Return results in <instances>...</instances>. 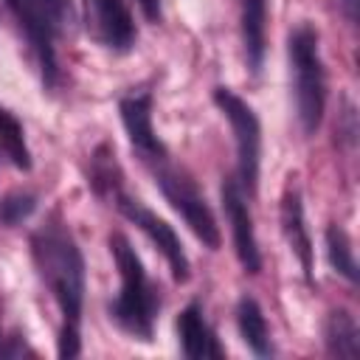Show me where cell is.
Segmentation results:
<instances>
[{
	"label": "cell",
	"mask_w": 360,
	"mask_h": 360,
	"mask_svg": "<svg viewBox=\"0 0 360 360\" xmlns=\"http://www.w3.org/2000/svg\"><path fill=\"white\" fill-rule=\"evenodd\" d=\"M31 256L39 278L51 290L62 326H59V357H76L82 352V301H84V259L59 217L48 219L31 236Z\"/></svg>",
	"instance_id": "cell-1"
},
{
	"label": "cell",
	"mask_w": 360,
	"mask_h": 360,
	"mask_svg": "<svg viewBox=\"0 0 360 360\" xmlns=\"http://www.w3.org/2000/svg\"><path fill=\"white\" fill-rule=\"evenodd\" d=\"M110 250H112V259H115L118 276H121V290L110 307V318L127 335H132L138 340H152V326H155L158 307H160L158 290L149 284L143 262L124 233L110 236Z\"/></svg>",
	"instance_id": "cell-2"
},
{
	"label": "cell",
	"mask_w": 360,
	"mask_h": 360,
	"mask_svg": "<svg viewBox=\"0 0 360 360\" xmlns=\"http://www.w3.org/2000/svg\"><path fill=\"white\" fill-rule=\"evenodd\" d=\"M290 70H292L298 124L309 135L318 129L326 104V76L318 48V31L309 22H301L290 34Z\"/></svg>",
	"instance_id": "cell-3"
},
{
	"label": "cell",
	"mask_w": 360,
	"mask_h": 360,
	"mask_svg": "<svg viewBox=\"0 0 360 360\" xmlns=\"http://www.w3.org/2000/svg\"><path fill=\"white\" fill-rule=\"evenodd\" d=\"M39 59L48 87L56 84V39L70 25V0H6Z\"/></svg>",
	"instance_id": "cell-4"
},
{
	"label": "cell",
	"mask_w": 360,
	"mask_h": 360,
	"mask_svg": "<svg viewBox=\"0 0 360 360\" xmlns=\"http://www.w3.org/2000/svg\"><path fill=\"white\" fill-rule=\"evenodd\" d=\"M155 172V183L160 186L163 197L169 200V205L186 219V225L194 231V236L208 245V248H219V228L217 219L205 202V197L200 194V188L194 186L191 177H186L183 172H177L174 166H169V160H158L152 163Z\"/></svg>",
	"instance_id": "cell-5"
},
{
	"label": "cell",
	"mask_w": 360,
	"mask_h": 360,
	"mask_svg": "<svg viewBox=\"0 0 360 360\" xmlns=\"http://www.w3.org/2000/svg\"><path fill=\"white\" fill-rule=\"evenodd\" d=\"M214 101L219 104V110L225 112V118L231 121L233 138H236V160H239V180L242 186L253 194L256 183H259V152H262V129H259V118L256 112L248 107V101H242L233 90L228 87H217L214 90Z\"/></svg>",
	"instance_id": "cell-6"
},
{
	"label": "cell",
	"mask_w": 360,
	"mask_h": 360,
	"mask_svg": "<svg viewBox=\"0 0 360 360\" xmlns=\"http://www.w3.org/2000/svg\"><path fill=\"white\" fill-rule=\"evenodd\" d=\"M112 200H115L118 211H121L129 222H135V225L155 242V248H158V250L163 253V259L169 262V270H172L174 281H186V278H188V256H186L183 242H180V236L174 233V228H172L166 219H160L158 214H152L141 200H132V197H127V194H121V191H118Z\"/></svg>",
	"instance_id": "cell-7"
},
{
	"label": "cell",
	"mask_w": 360,
	"mask_h": 360,
	"mask_svg": "<svg viewBox=\"0 0 360 360\" xmlns=\"http://www.w3.org/2000/svg\"><path fill=\"white\" fill-rule=\"evenodd\" d=\"M84 22L87 34L110 51H129L135 45L138 31L127 0H84Z\"/></svg>",
	"instance_id": "cell-8"
},
{
	"label": "cell",
	"mask_w": 360,
	"mask_h": 360,
	"mask_svg": "<svg viewBox=\"0 0 360 360\" xmlns=\"http://www.w3.org/2000/svg\"><path fill=\"white\" fill-rule=\"evenodd\" d=\"M121 121H124V129L129 135V143L132 149L141 155L143 163H158L166 158V149L160 143V138L155 135V127H152V96L143 90V93H129L121 98Z\"/></svg>",
	"instance_id": "cell-9"
},
{
	"label": "cell",
	"mask_w": 360,
	"mask_h": 360,
	"mask_svg": "<svg viewBox=\"0 0 360 360\" xmlns=\"http://www.w3.org/2000/svg\"><path fill=\"white\" fill-rule=\"evenodd\" d=\"M222 208H225V217L231 222L233 248H236V256H239L242 267L248 273H259L262 270V256H259V245H256V231H253V219H250L248 202H245L242 188H239L236 180L222 183Z\"/></svg>",
	"instance_id": "cell-10"
},
{
	"label": "cell",
	"mask_w": 360,
	"mask_h": 360,
	"mask_svg": "<svg viewBox=\"0 0 360 360\" xmlns=\"http://www.w3.org/2000/svg\"><path fill=\"white\" fill-rule=\"evenodd\" d=\"M281 231L292 248V253L301 262V270L307 278H312V242L309 231L304 225V205H301V191L295 186H287L281 197Z\"/></svg>",
	"instance_id": "cell-11"
},
{
	"label": "cell",
	"mask_w": 360,
	"mask_h": 360,
	"mask_svg": "<svg viewBox=\"0 0 360 360\" xmlns=\"http://www.w3.org/2000/svg\"><path fill=\"white\" fill-rule=\"evenodd\" d=\"M177 335H180V346L183 354L191 360H205V357H222V349L211 332V326L202 318L200 304H188L180 318H177Z\"/></svg>",
	"instance_id": "cell-12"
},
{
	"label": "cell",
	"mask_w": 360,
	"mask_h": 360,
	"mask_svg": "<svg viewBox=\"0 0 360 360\" xmlns=\"http://www.w3.org/2000/svg\"><path fill=\"white\" fill-rule=\"evenodd\" d=\"M264 22H267V0H242V42L248 68L259 73L264 59Z\"/></svg>",
	"instance_id": "cell-13"
},
{
	"label": "cell",
	"mask_w": 360,
	"mask_h": 360,
	"mask_svg": "<svg viewBox=\"0 0 360 360\" xmlns=\"http://www.w3.org/2000/svg\"><path fill=\"white\" fill-rule=\"evenodd\" d=\"M236 323H239V335L248 343V349L256 357H270L273 354V343H270V329L267 321L262 315V307L256 304V298L245 295L236 307Z\"/></svg>",
	"instance_id": "cell-14"
},
{
	"label": "cell",
	"mask_w": 360,
	"mask_h": 360,
	"mask_svg": "<svg viewBox=\"0 0 360 360\" xmlns=\"http://www.w3.org/2000/svg\"><path fill=\"white\" fill-rule=\"evenodd\" d=\"M323 340H326V352L332 357H357L360 354V335H357V323L346 309H332L326 315L323 323Z\"/></svg>",
	"instance_id": "cell-15"
},
{
	"label": "cell",
	"mask_w": 360,
	"mask_h": 360,
	"mask_svg": "<svg viewBox=\"0 0 360 360\" xmlns=\"http://www.w3.org/2000/svg\"><path fill=\"white\" fill-rule=\"evenodd\" d=\"M0 149L17 169H22V172L31 169V152L25 143V132H22L20 121L3 107H0Z\"/></svg>",
	"instance_id": "cell-16"
},
{
	"label": "cell",
	"mask_w": 360,
	"mask_h": 360,
	"mask_svg": "<svg viewBox=\"0 0 360 360\" xmlns=\"http://www.w3.org/2000/svg\"><path fill=\"white\" fill-rule=\"evenodd\" d=\"M326 256L329 264L346 278V281H357V264H354V250H352V239L343 228L329 225L326 228Z\"/></svg>",
	"instance_id": "cell-17"
},
{
	"label": "cell",
	"mask_w": 360,
	"mask_h": 360,
	"mask_svg": "<svg viewBox=\"0 0 360 360\" xmlns=\"http://www.w3.org/2000/svg\"><path fill=\"white\" fill-rule=\"evenodd\" d=\"M90 177H93V188H96L98 194L115 197V194L121 191V174H118V166H115V160H112V155H110L107 146H101V149L96 152Z\"/></svg>",
	"instance_id": "cell-18"
},
{
	"label": "cell",
	"mask_w": 360,
	"mask_h": 360,
	"mask_svg": "<svg viewBox=\"0 0 360 360\" xmlns=\"http://www.w3.org/2000/svg\"><path fill=\"white\" fill-rule=\"evenodd\" d=\"M37 208V197L28 191H11L0 200V219L6 225H20L22 219L31 217V211Z\"/></svg>",
	"instance_id": "cell-19"
},
{
	"label": "cell",
	"mask_w": 360,
	"mask_h": 360,
	"mask_svg": "<svg viewBox=\"0 0 360 360\" xmlns=\"http://www.w3.org/2000/svg\"><path fill=\"white\" fill-rule=\"evenodd\" d=\"M22 354H34L28 346H25V340L22 338H3L0 340V357H22Z\"/></svg>",
	"instance_id": "cell-20"
},
{
	"label": "cell",
	"mask_w": 360,
	"mask_h": 360,
	"mask_svg": "<svg viewBox=\"0 0 360 360\" xmlns=\"http://www.w3.org/2000/svg\"><path fill=\"white\" fill-rule=\"evenodd\" d=\"M135 3L141 6L143 17H146L149 22H158V20H160V0H135Z\"/></svg>",
	"instance_id": "cell-21"
},
{
	"label": "cell",
	"mask_w": 360,
	"mask_h": 360,
	"mask_svg": "<svg viewBox=\"0 0 360 360\" xmlns=\"http://www.w3.org/2000/svg\"><path fill=\"white\" fill-rule=\"evenodd\" d=\"M340 3H343L346 17H349V20H354V17H357V0H340Z\"/></svg>",
	"instance_id": "cell-22"
}]
</instances>
